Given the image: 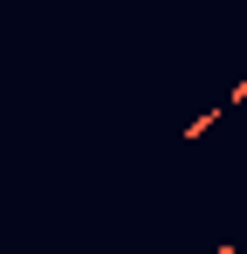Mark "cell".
Returning <instances> with one entry per match:
<instances>
[{
	"instance_id": "obj_1",
	"label": "cell",
	"mask_w": 247,
	"mask_h": 254,
	"mask_svg": "<svg viewBox=\"0 0 247 254\" xmlns=\"http://www.w3.org/2000/svg\"><path fill=\"white\" fill-rule=\"evenodd\" d=\"M241 55H247V48H241Z\"/></svg>"
}]
</instances>
